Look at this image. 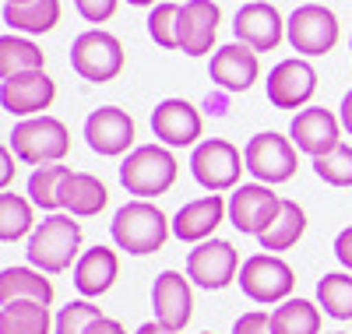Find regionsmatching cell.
I'll use <instances>...</instances> for the list:
<instances>
[{
	"instance_id": "4316f807",
	"label": "cell",
	"mask_w": 352,
	"mask_h": 334,
	"mask_svg": "<svg viewBox=\"0 0 352 334\" xmlns=\"http://www.w3.org/2000/svg\"><path fill=\"white\" fill-rule=\"evenodd\" d=\"M56 317L50 313L46 302H4L0 307V334H53Z\"/></svg>"
},
{
	"instance_id": "277c9868",
	"label": "cell",
	"mask_w": 352,
	"mask_h": 334,
	"mask_svg": "<svg viewBox=\"0 0 352 334\" xmlns=\"http://www.w3.org/2000/svg\"><path fill=\"white\" fill-rule=\"evenodd\" d=\"M8 148L14 151V159H21L25 166H53L60 162L71 151V134L64 127V120L56 116H28L18 120L14 131L8 134Z\"/></svg>"
},
{
	"instance_id": "cb8c5ba5",
	"label": "cell",
	"mask_w": 352,
	"mask_h": 334,
	"mask_svg": "<svg viewBox=\"0 0 352 334\" xmlns=\"http://www.w3.org/2000/svg\"><path fill=\"white\" fill-rule=\"evenodd\" d=\"M60 0H28V4H4V25L11 32L25 36H46L60 25Z\"/></svg>"
},
{
	"instance_id": "83f0119b",
	"label": "cell",
	"mask_w": 352,
	"mask_h": 334,
	"mask_svg": "<svg viewBox=\"0 0 352 334\" xmlns=\"http://www.w3.org/2000/svg\"><path fill=\"white\" fill-rule=\"evenodd\" d=\"M28 71H46V53L25 36H4L0 39V81L28 74Z\"/></svg>"
},
{
	"instance_id": "4dcf8cb0",
	"label": "cell",
	"mask_w": 352,
	"mask_h": 334,
	"mask_svg": "<svg viewBox=\"0 0 352 334\" xmlns=\"http://www.w3.org/2000/svg\"><path fill=\"white\" fill-rule=\"evenodd\" d=\"M71 176V166H39L32 176H28V201H32L39 211H46V215H53V211H60V187L64 179Z\"/></svg>"
},
{
	"instance_id": "c3c4849f",
	"label": "cell",
	"mask_w": 352,
	"mask_h": 334,
	"mask_svg": "<svg viewBox=\"0 0 352 334\" xmlns=\"http://www.w3.org/2000/svg\"><path fill=\"white\" fill-rule=\"evenodd\" d=\"M349 49H352V43H349Z\"/></svg>"
},
{
	"instance_id": "ac0fdd59",
	"label": "cell",
	"mask_w": 352,
	"mask_h": 334,
	"mask_svg": "<svg viewBox=\"0 0 352 334\" xmlns=\"http://www.w3.org/2000/svg\"><path fill=\"white\" fill-rule=\"evenodd\" d=\"M194 282L184 278L180 271H162L152 285V310H155V320L169 331L180 334L190 317H194Z\"/></svg>"
},
{
	"instance_id": "e575fe53",
	"label": "cell",
	"mask_w": 352,
	"mask_h": 334,
	"mask_svg": "<svg viewBox=\"0 0 352 334\" xmlns=\"http://www.w3.org/2000/svg\"><path fill=\"white\" fill-rule=\"evenodd\" d=\"M99 317H102V310L92 307V299H71L67 307L56 313V327H53V334H85L88 324L99 320Z\"/></svg>"
},
{
	"instance_id": "d4e9b609",
	"label": "cell",
	"mask_w": 352,
	"mask_h": 334,
	"mask_svg": "<svg viewBox=\"0 0 352 334\" xmlns=\"http://www.w3.org/2000/svg\"><path fill=\"white\" fill-rule=\"evenodd\" d=\"M53 302V282L43 275L39 267H4L0 271V307L4 302Z\"/></svg>"
},
{
	"instance_id": "f6af8a7d",
	"label": "cell",
	"mask_w": 352,
	"mask_h": 334,
	"mask_svg": "<svg viewBox=\"0 0 352 334\" xmlns=\"http://www.w3.org/2000/svg\"><path fill=\"white\" fill-rule=\"evenodd\" d=\"M4 4H28V0H4Z\"/></svg>"
},
{
	"instance_id": "1f68e13d",
	"label": "cell",
	"mask_w": 352,
	"mask_h": 334,
	"mask_svg": "<svg viewBox=\"0 0 352 334\" xmlns=\"http://www.w3.org/2000/svg\"><path fill=\"white\" fill-rule=\"evenodd\" d=\"M317 307L331 320H352V275L349 271H331L317 282Z\"/></svg>"
},
{
	"instance_id": "8fae6325",
	"label": "cell",
	"mask_w": 352,
	"mask_h": 334,
	"mask_svg": "<svg viewBox=\"0 0 352 334\" xmlns=\"http://www.w3.org/2000/svg\"><path fill=\"white\" fill-rule=\"evenodd\" d=\"M282 208V197L268 183H240L229 194V225L243 236H261Z\"/></svg>"
},
{
	"instance_id": "4fadbf2b",
	"label": "cell",
	"mask_w": 352,
	"mask_h": 334,
	"mask_svg": "<svg viewBox=\"0 0 352 334\" xmlns=\"http://www.w3.org/2000/svg\"><path fill=\"white\" fill-rule=\"evenodd\" d=\"M134 137H138L134 120L116 106L92 109L85 120V141L102 159H116V155H124V151H134Z\"/></svg>"
},
{
	"instance_id": "603a6c76",
	"label": "cell",
	"mask_w": 352,
	"mask_h": 334,
	"mask_svg": "<svg viewBox=\"0 0 352 334\" xmlns=\"http://www.w3.org/2000/svg\"><path fill=\"white\" fill-rule=\"evenodd\" d=\"M106 201H109V190L92 172H71L60 187V208L74 219H96L106 208Z\"/></svg>"
},
{
	"instance_id": "2e32d148",
	"label": "cell",
	"mask_w": 352,
	"mask_h": 334,
	"mask_svg": "<svg viewBox=\"0 0 352 334\" xmlns=\"http://www.w3.org/2000/svg\"><path fill=\"white\" fill-rule=\"evenodd\" d=\"M232 32H236V43H247L254 53H272L285 39V21H282L275 4H268V0H250L232 18Z\"/></svg>"
},
{
	"instance_id": "d590c367",
	"label": "cell",
	"mask_w": 352,
	"mask_h": 334,
	"mask_svg": "<svg viewBox=\"0 0 352 334\" xmlns=\"http://www.w3.org/2000/svg\"><path fill=\"white\" fill-rule=\"evenodd\" d=\"M116 4H120V0H74L78 14H81L88 25H102V21H109V18L116 14Z\"/></svg>"
},
{
	"instance_id": "3957f363",
	"label": "cell",
	"mask_w": 352,
	"mask_h": 334,
	"mask_svg": "<svg viewBox=\"0 0 352 334\" xmlns=\"http://www.w3.org/2000/svg\"><path fill=\"white\" fill-rule=\"evenodd\" d=\"M176 172H180V166H176L173 148H166L159 141L138 144L120 162V183L127 194H134V201H155L173 190Z\"/></svg>"
},
{
	"instance_id": "7bdbcfd3",
	"label": "cell",
	"mask_w": 352,
	"mask_h": 334,
	"mask_svg": "<svg viewBox=\"0 0 352 334\" xmlns=\"http://www.w3.org/2000/svg\"><path fill=\"white\" fill-rule=\"evenodd\" d=\"M134 334H176V331H169V327H162L159 320H148V324H141Z\"/></svg>"
},
{
	"instance_id": "7c38bea8",
	"label": "cell",
	"mask_w": 352,
	"mask_h": 334,
	"mask_svg": "<svg viewBox=\"0 0 352 334\" xmlns=\"http://www.w3.org/2000/svg\"><path fill=\"white\" fill-rule=\"evenodd\" d=\"M264 85H268V102L275 109H300L317 92V71L310 67V60L289 56L268 71V81Z\"/></svg>"
},
{
	"instance_id": "7a4b0ae2",
	"label": "cell",
	"mask_w": 352,
	"mask_h": 334,
	"mask_svg": "<svg viewBox=\"0 0 352 334\" xmlns=\"http://www.w3.org/2000/svg\"><path fill=\"white\" fill-rule=\"evenodd\" d=\"M116 250H127L131 257H148L166 247V239L173 232V222L152 201H127L109 222Z\"/></svg>"
},
{
	"instance_id": "8992f818",
	"label": "cell",
	"mask_w": 352,
	"mask_h": 334,
	"mask_svg": "<svg viewBox=\"0 0 352 334\" xmlns=\"http://www.w3.org/2000/svg\"><path fill=\"white\" fill-rule=\"evenodd\" d=\"M240 289L257 307H278V302L292 299L296 275L278 254H254L240 267Z\"/></svg>"
},
{
	"instance_id": "52a82bcc",
	"label": "cell",
	"mask_w": 352,
	"mask_h": 334,
	"mask_svg": "<svg viewBox=\"0 0 352 334\" xmlns=\"http://www.w3.org/2000/svg\"><path fill=\"white\" fill-rule=\"evenodd\" d=\"M71 67L92 85H106L124 71V46L113 32L88 28L71 43Z\"/></svg>"
},
{
	"instance_id": "b9f144b4",
	"label": "cell",
	"mask_w": 352,
	"mask_h": 334,
	"mask_svg": "<svg viewBox=\"0 0 352 334\" xmlns=\"http://www.w3.org/2000/svg\"><path fill=\"white\" fill-rule=\"evenodd\" d=\"M204 109H208V113H215V116H222L226 113V96H208V99H204Z\"/></svg>"
},
{
	"instance_id": "9c48e42d",
	"label": "cell",
	"mask_w": 352,
	"mask_h": 334,
	"mask_svg": "<svg viewBox=\"0 0 352 334\" xmlns=\"http://www.w3.org/2000/svg\"><path fill=\"white\" fill-rule=\"evenodd\" d=\"M240 254L229 239H204L187 254V278L204 292H222L240 278Z\"/></svg>"
},
{
	"instance_id": "44dd1931",
	"label": "cell",
	"mask_w": 352,
	"mask_h": 334,
	"mask_svg": "<svg viewBox=\"0 0 352 334\" xmlns=\"http://www.w3.org/2000/svg\"><path fill=\"white\" fill-rule=\"evenodd\" d=\"M222 11L212 0H184L180 8V49L187 56H204L212 53L215 36H219Z\"/></svg>"
},
{
	"instance_id": "ee69618b",
	"label": "cell",
	"mask_w": 352,
	"mask_h": 334,
	"mask_svg": "<svg viewBox=\"0 0 352 334\" xmlns=\"http://www.w3.org/2000/svg\"><path fill=\"white\" fill-rule=\"evenodd\" d=\"M127 4H134V8H155V0H127Z\"/></svg>"
},
{
	"instance_id": "ab89813d",
	"label": "cell",
	"mask_w": 352,
	"mask_h": 334,
	"mask_svg": "<svg viewBox=\"0 0 352 334\" xmlns=\"http://www.w3.org/2000/svg\"><path fill=\"white\" fill-rule=\"evenodd\" d=\"M0 166H4V169H0V187H11V176H14V162H11V148H0Z\"/></svg>"
},
{
	"instance_id": "8d00e7d4",
	"label": "cell",
	"mask_w": 352,
	"mask_h": 334,
	"mask_svg": "<svg viewBox=\"0 0 352 334\" xmlns=\"http://www.w3.org/2000/svg\"><path fill=\"white\" fill-rule=\"evenodd\" d=\"M232 334H272V313H264V310L240 313L236 324H232Z\"/></svg>"
},
{
	"instance_id": "d6986e66",
	"label": "cell",
	"mask_w": 352,
	"mask_h": 334,
	"mask_svg": "<svg viewBox=\"0 0 352 334\" xmlns=\"http://www.w3.org/2000/svg\"><path fill=\"white\" fill-rule=\"evenodd\" d=\"M229 219V201H222V194H204L197 201H187L173 219V236L180 243H204L212 239V232Z\"/></svg>"
},
{
	"instance_id": "30bf717a",
	"label": "cell",
	"mask_w": 352,
	"mask_h": 334,
	"mask_svg": "<svg viewBox=\"0 0 352 334\" xmlns=\"http://www.w3.org/2000/svg\"><path fill=\"white\" fill-rule=\"evenodd\" d=\"M285 39L303 56H324L338 43V18L324 4H300L285 21Z\"/></svg>"
},
{
	"instance_id": "f1b7e54d",
	"label": "cell",
	"mask_w": 352,
	"mask_h": 334,
	"mask_svg": "<svg viewBox=\"0 0 352 334\" xmlns=\"http://www.w3.org/2000/svg\"><path fill=\"white\" fill-rule=\"evenodd\" d=\"M272 334H320V307L310 299H285L272 310Z\"/></svg>"
},
{
	"instance_id": "5b68a950",
	"label": "cell",
	"mask_w": 352,
	"mask_h": 334,
	"mask_svg": "<svg viewBox=\"0 0 352 334\" xmlns=\"http://www.w3.org/2000/svg\"><path fill=\"white\" fill-rule=\"evenodd\" d=\"M243 169H247V159L240 155V148L229 144L226 137H204L190 151V176L208 194L236 190Z\"/></svg>"
},
{
	"instance_id": "74e56055",
	"label": "cell",
	"mask_w": 352,
	"mask_h": 334,
	"mask_svg": "<svg viewBox=\"0 0 352 334\" xmlns=\"http://www.w3.org/2000/svg\"><path fill=\"white\" fill-rule=\"evenodd\" d=\"M335 257H338V264L352 275V225L342 229V232L335 236Z\"/></svg>"
},
{
	"instance_id": "d6a6232c",
	"label": "cell",
	"mask_w": 352,
	"mask_h": 334,
	"mask_svg": "<svg viewBox=\"0 0 352 334\" xmlns=\"http://www.w3.org/2000/svg\"><path fill=\"white\" fill-rule=\"evenodd\" d=\"M180 8L176 0H162L148 14V36L162 49H180Z\"/></svg>"
},
{
	"instance_id": "7dc6e473",
	"label": "cell",
	"mask_w": 352,
	"mask_h": 334,
	"mask_svg": "<svg viewBox=\"0 0 352 334\" xmlns=\"http://www.w3.org/2000/svg\"><path fill=\"white\" fill-rule=\"evenodd\" d=\"M204 334H212V331H204Z\"/></svg>"
},
{
	"instance_id": "7402d4cb",
	"label": "cell",
	"mask_w": 352,
	"mask_h": 334,
	"mask_svg": "<svg viewBox=\"0 0 352 334\" xmlns=\"http://www.w3.org/2000/svg\"><path fill=\"white\" fill-rule=\"evenodd\" d=\"M71 275H74V289H78L81 299H99L116 285V278H120V257L109 247H92L78 257Z\"/></svg>"
},
{
	"instance_id": "484cf974",
	"label": "cell",
	"mask_w": 352,
	"mask_h": 334,
	"mask_svg": "<svg viewBox=\"0 0 352 334\" xmlns=\"http://www.w3.org/2000/svg\"><path fill=\"white\" fill-rule=\"evenodd\" d=\"M303 232H307V211L296 201H282L275 222L257 236V243H261V250H268V254H282V250L296 247L303 239Z\"/></svg>"
},
{
	"instance_id": "6da1fadb",
	"label": "cell",
	"mask_w": 352,
	"mask_h": 334,
	"mask_svg": "<svg viewBox=\"0 0 352 334\" xmlns=\"http://www.w3.org/2000/svg\"><path fill=\"white\" fill-rule=\"evenodd\" d=\"M25 254H28V267H39L43 275H60L67 267L74 271L81 257V225L67 211H53L28 236Z\"/></svg>"
},
{
	"instance_id": "9a60e30c",
	"label": "cell",
	"mask_w": 352,
	"mask_h": 334,
	"mask_svg": "<svg viewBox=\"0 0 352 334\" xmlns=\"http://www.w3.org/2000/svg\"><path fill=\"white\" fill-rule=\"evenodd\" d=\"M56 99V85L46 71H28V74H14L0 81V106L11 116H43V109H50Z\"/></svg>"
},
{
	"instance_id": "e0dca14e",
	"label": "cell",
	"mask_w": 352,
	"mask_h": 334,
	"mask_svg": "<svg viewBox=\"0 0 352 334\" xmlns=\"http://www.w3.org/2000/svg\"><path fill=\"white\" fill-rule=\"evenodd\" d=\"M204 120L187 99H162L152 109V134L166 148H197Z\"/></svg>"
},
{
	"instance_id": "ba28073f",
	"label": "cell",
	"mask_w": 352,
	"mask_h": 334,
	"mask_svg": "<svg viewBox=\"0 0 352 334\" xmlns=\"http://www.w3.org/2000/svg\"><path fill=\"white\" fill-rule=\"evenodd\" d=\"M296 144H292V137H282L275 131H264V134H254L243 148V159H247V172L257 179V183H285V179L296 176Z\"/></svg>"
},
{
	"instance_id": "5bb4252c",
	"label": "cell",
	"mask_w": 352,
	"mask_h": 334,
	"mask_svg": "<svg viewBox=\"0 0 352 334\" xmlns=\"http://www.w3.org/2000/svg\"><path fill=\"white\" fill-rule=\"evenodd\" d=\"M342 120L324 109V106H310V109H300L296 116H292V124H289V137L292 144H296L303 155L310 159H320V155H328V151H335L342 144Z\"/></svg>"
},
{
	"instance_id": "836d02e7",
	"label": "cell",
	"mask_w": 352,
	"mask_h": 334,
	"mask_svg": "<svg viewBox=\"0 0 352 334\" xmlns=\"http://www.w3.org/2000/svg\"><path fill=\"white\" fill-rule=\"evenodd\" d=\"M314 172L324 179L328 187H352V144H338L328 155L314 159Z\"/></svg>"
},
{
	"instance_id": "f546056e",
	"label": "cell",
	"mask_w": 352,
	"mask_h": 334,
	"mask_svg": "<svg viewBox=\"0 0 352 334\" xmlns=\"http://www.w3.org/2000/svg\"><path fill=\"white\" fill-rule=\"evenodd\" d=\"M32 201L4 190L0 194V239L4 243H18L25 236L36 232V215H32Z\"/></svg>"
},
{
	"instance_id": "ffe728a7",
	"label": "cell",
	"mask_w": 352,
	"mask_h": 334,
	"mask_svg": "<svg viewBox=\"0 0 352 334\" xmlns=\"http://www.w3.org/2000/svg\"><path fill=\"white\" fill-rule=\"evenodd\" d=\"M212 81L222 92H247V88L261 78V60L247 43H229L222 49L212 53V67H208Z\"/></svg>"
},
{
	"instance_id": "f35d334b",
	"label": "cell",
	"mask_w": 352,
	"mask_h": 334,
	"mask_svg": "<svg viewBox=\"0 0 352 334\" xmlns=\"http://www.w3.org/2000/svg\"><path fill=\"white\" fill-rule=\"evenodd\" d=\"M85 334H127V331H124V324H120V320H113V317H99V320L88 324V331H85Z\"/></svg>"
},
{
	"instance_id": "681fc988",
	"label": "cell",
	"mask_w": 352,
	"mask_h": 334,
	"mask_svg": "<svg viewBox=\"0 0 352 334\" xmlns=\"http://www.w3.org/2000/svg\"><path fill=\"white\" fill-rule=\"evenodd\" d=\"M247 4H250V0H247Z\"/></svg>"
},
{
	"instance_id": "bcb514c9",
	"label": "cell",
	"mask_w": 352,
	"mask_h": 334,
	"mask_svg": "<svg viewBox=\"0 0 352 334\" xmlns=\"http://www.w3.org/2000/svg\"><path fill=\"white\" fill-rule=\"evenodd\" d=\"M331 334H342V331H331Z\"/></svg>"
},
{
	"instance_id": "60d3db41",
	"label": "cell",
	"mask_w": 352,
	"mask_h": 334,
	"mask_svg": "<svg viewBox=\"0 0 352 334\" xmlns=\"http://www.w3.org/2000/svg\"><path fill=\"white\" fill-rule=\"evenodd\" d=\"M338 120H342L345 134L352 137V88H349V92H345V99H342V113H338Z\"/></svg>"
}]
</instances>
